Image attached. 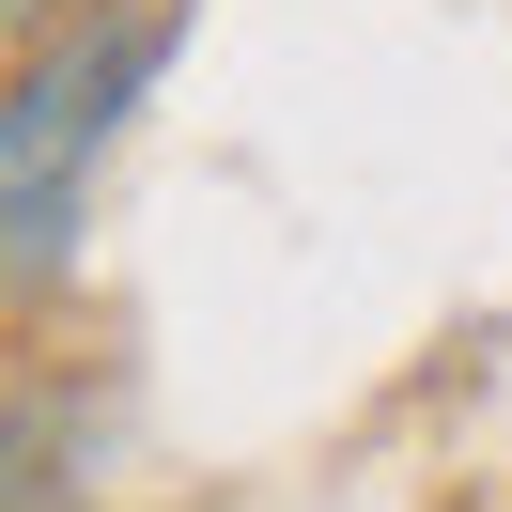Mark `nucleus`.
<instances>
[{
    "mask_svg": "<svg viewBox=\"0 0 512 512\" xmlns=\"http://www.w3.org/2000/svg\"><path fill=\"white\" fill-rule=\"evenodd\" d=\"M156 63H171V0H78L16 63V94H0V295L78 264V202H94L125 109L156 94Z\"/></svg>",
    "mask_w": 512,
    "mask_h": 512,
    "instance_id": "f257e3e1",
    "label": "nucleus"
},
{
    "mask_svg": "<svg viewBox=\"0 0 512 512\" xmlns=\"http://www.w3.org/2000/svg\"><path fill=\"white\" fill-rule=\"evenodd\" d=\"M63 16H78V0H0V47H16V32H63Z\"/></svg>",
    "mask_w": 512,
    "mask_h": 512,
    "instance_id": "f03ea898",
    "label": "nucleus"
}]
</instances>
